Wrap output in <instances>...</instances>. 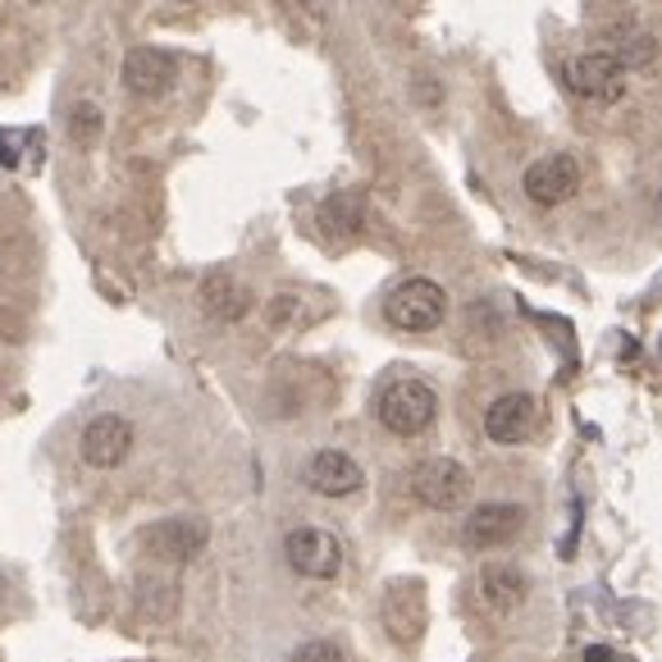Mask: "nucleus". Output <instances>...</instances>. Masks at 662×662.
I'll use <instances>...</instances> for the list:
<instances>
[{
	"instance_id": "423d86ee",
	"label": "nucleus",
	"mask_w": 662,
	"mask_h": 662,
	"mask_svg": "<svg viewBox=\"0 0 662 662\" xmlns=\"http://www.w3.org/2000/svg\"><path fill=\"white\" fill-rule=\"evenodd\" d=\"M566 87L594 101H617L626 91V65L617 60V51H585L566 65Z\"/></svg>"
},
{
	"instance_id": "0eeeda50",
	"label": "nucleus",
	"mask_w": 662,
	"mask_h": 662,
	"mask_svg": "<svg viewBox=\"0 0 662 662\" xmlns=\"http://www.w3.org/2000/svg\"><path fill=\"white\" fill-rule=\"evenodd\" d=\"M211 530L202 522H152L147 530H142V553H147L152 562H169V566H183L193 562L202 548H206Z\"/></svg>"
},
{
	"instance_id": "1a4fd4ad",
	"label": "nucleus",
	"mask_w": 662,
	"mask_h": 662,
	"mask_svg": "<svg viewBox=\"0 0 662 662\" xmlns=\"http://www.w3.org/2000/svg\"><path fill=\"white\" fill-rule=\"evenodd\" d=\"M526 526V512L516 507V503H480L476 512L466 516V526H461V544L466 548H498L507 539H516V530Z\"/></svg>"
},
{
	"instance_id": "f257e3e1",
	"label": "nucleus",
	"mask_w": 662,
	"mask_h": 662,
	"mask_svg": "<svg viewBox=\"0 0 662 662\" xmlns=\"http://www.w3.org/2000/svg\"><path fill=\"white\" fill-rule=\"evenodd\" d=\"M374 416H380V425L389 435L398 439H416L435 425L439 416V398L435 389L425 380H411V374H402V380H389L380 389V398H374Z\"/></svg>"
},
{
	"instance_id": "f3484780",
	"label": "nucleus",
	"mask_w": 662,
	"mask_h": 662,
	"mask_svg": "<svg viewBox=\"0 0 662 662\" xmlns=\"http://www.w3.org/2000/svg\"><path fill=\"white\" fill-rule=\"evenodd\" d=\"M293 662H348L334 644H329V640H311V644H302L298 653H293Z\"/></svg>"
},
{
	"instance_id": "7ed1b4c3",
	"label": "nucleus",
	"mask_w": 662,
	"mask_h": 662,
	"mask_svg": "<svg viewBox=\"0 0 662 662\" xmlns=\"http://www.w3.org/2000/svg\"><path fill=\"white\" fill-rule=\"evenodd\" d=\"M470 470L452 457H430V461H420L411 470V494L416 503L425 507H435V512H457L466 498H470Z\"/></svg>"
},
{
	"instance_id": "aec40b11",
	"label": "nucleus",
	"mask_w": 662,
	"mask_h": 662,
	"mask_svg": "<svg viewBox=\"0 0 662 662\" xmlns=\"http://www.w3.org/2000/svg\"><path fill=\"white\" fill-rule=\"evenodd\" d=\"M178 6H193V0H178Z\"/></svg>"
},
{
	"instance_id": "dca6fc26",
	"label": "nucleus",
	"mask_w": 662,
	"mask_h": 662,
	"mask_svg": "<svg viewBox=\"0 0 662 662\" xmlns=\"http://www.w3.org/2000/svg\"><path fill=\"white\" fill-rule=\"evenodd\" d=\"M69 133H74L78 147H91V142L101 137V110L91 106V101H78V106L69 110Z\"/></svg>"
},
{
	"instance_id": "20e7f679",
	"label": "nucleus",
	"mask_w": 662,
	"mask_h": 662,
	"mask_svg": "<svg viewBox=\"0 0 662 662\" xmlns=\"http://www.w3.org/2000/svg\"><path fill=\"white\" fill-rule=\"evenodd\" d=\"M78 452L87 466H97V470H115L128 461L133 452V420L119 416V411H101V416H91L87 420V430L78 439Z\"/></svg>"
},
{
	"instance_id": "ddd939ff",
	"label": "nucleus",
	"mask_w": 662,
	"mask_h": 662,
	"mask_svg": "<svg viewBox=\"0 0 662 662\" xmlns=\"http://www.w3.org/2000/svg\"><path fill=\"white\" fill-rule=\"evenodd\" d=\"M530 594V581L526 572L516 562H485L480 566V598L498 612H512V607H522Z\"/></svg>"
},
{
	"instance_id": "a211bd4d",
	"label": "nucleus",
	"mask_w": 662,
	"mask_h": 662,
	"mask_svg": "<svg viewBox=\"0 0 662 662\" xmlns=\"http://www.w3.org/2000/svg\"><path fill=\"white\" fill-rule=\"evenodd\" d=\"M585 662H631V658H622V653H612V649L594 644V649H585Z\"/></svg>"
},
{
	"instance_id": "9b49d317",
	"label": "nucleus",
	"mask_w": 662,
	"mask_h": 662,
	"mask_svg": "<svg viewBox=\"0 0 662 662\" xmlns=\"http://www.w3.org/2000/svg\"><path fill=\"white\" fill-rule=\"evenodd\" d=\"M306 485L315 489V494H324V498H348V494H357L361 485H366V470L348 457V452H339V448H320L311 461H306Z\"/></svg>"
},
{
	"instance_id": "f8f14e48",
	"label": "nucleus",
	"mask_w": 662,
	"mask_h": 662,
	"mask_svg": "<svg viewBox=\"0 0 662 662\" xmlns=\"http://www.w3.org/2000/svg\"><path fill=\"white\" fill-rule=\"evenodd\" d=\"M535 430V398L530 393H503L485 411V435L494 444H522Z\"/></svg>"
},
{
	"instance_id": "9d476101",
	"label": "nucleus",
	"mask_w": 662,
	"mask_h": 662,
	"mask_svg": "<svg viewBox=\"0 0 662 662\" xmlns=\"http://www.w3.org/2000/svg\"><path fill=\"white\" fill-rule=\"evenodd\" d=\"M174 56L160 51V46H133V51L124 56V87L133 91V97H165V91L174 87Z\"/></svg>"
},
{
	"instance_id": "4468645a",
	"label": "nucleus",
	"mask_w": 662,
	"mask_h": 662,
	"mask_svg": "<svg viewBox=\"0 0 662 662\" xmlns=\"http://www.w3.org/2000/svg\"><path fill=\"white\" fill-rule=\"evenodd\" d=\"M202 306H206L211 320L233 324V320H243V315L252 311V293H247L233 274H211V279L202 283Z\"/></svg>"
},
{
	"instance_id": "39448f33",
	"label": "nucleus",
	"mask_w": 662,
	"mask_h": 662,
	"mask_svg": "<svg viewBox=\"0 0 662 662\" xmlns=\"http://www.w3.org/2000/svg\"><path fill=\"white\" fill-rule=\"evenodd\" d=\"M283 553H289V566L306 581H334L343 566V548L339 539L320 530V526H298L289 539H283Z\"/></svg>"
},
{
	"instance_id": "f03ea898",
	"label": "nucleus",
	"mask_w": 662,
	"mask_h": 662,
	"mask_svg": "<svg viewBox=\"0 0 662 662\" xmlns=\"http://www.w3.org/2000/svg\"><path fill=\"white\" fill-rule=\"evenodd\" d=\"M384 320L393 329H402V334H430V329H439L448 320V293L425 274L402 279L384 298Z\"/></svg>"
},
{
	"instance_id": "6ab92c4d",
	"label": "nucleus",
	"mask_w": 662,
	"mask_h": 662,
	"mask_svg": "<svg viewBox=\"0 0 662 662\" xmlns=\"http://www.w3.org/2000/svg\"><path fill=\"white\" fill-rule=\"evenodd\" d=\"M14 160H19V156H14V142H10V133H0V165L10 169Z\"/></svg>"
},
{
	"instance_id": "6e6552de",
	"label": "nucleus",
	"mask_w": 662,
	"mask_h": 662,
	"mask_svg": "<svg viewBox=\"0 0 662 662\" xmlns=\"http://www.w3.org/2000/svg\"><path fill=\"white\" fill-rule=\"evenodd\" d=\"M522 187H526V197L535 202V206H562L566 197H576V187H581V165H576V156H544V160H535L530 169H526V178H522Z\"/></svg>"
},
{
	"instance_id": "2eb2a0df",
	"label": "nucleus",
	"mask_w": 662,
	"mask_h": 662,
	"mask_svg": "<svg viewBox=\"0 0 662 662\" xmlns=\"http://www.w3.org/2000/svg\"><path fill=\"white\" fill-rule=\"evenodd\" d=\"M361 197L357 193H339V197H329L324 206H320V224H324V233H334V238H352V233L361 228Z\"/></svg>"
}]
</instances>
